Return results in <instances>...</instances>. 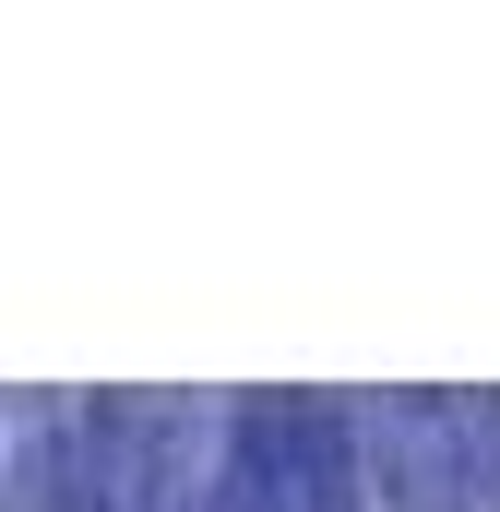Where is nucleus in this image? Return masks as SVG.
<instances>
[{
  "label": "nucleus",
  "instance_id": "obj_1",
  "mask_svg": "<svg viewBox=\"0 0 500 512\" xmlns=\"http://www.w3.org/2000/svg\"><path fill=\"white\" fill-rule=\"evenodd\" d=\"M227 512H370V429L334 393H250L227 417Z\"/></svg>",
  "mask_w": 500,
  "mask_h": 512
},
{
  "label": "nucleus",
  "instance_id": "obj_2",
  "mask_svg": "<svg viewBox=\"0 0 500 512\" xmlns=\"http://www.w3.org/2000/svg\"><path fill=\"white\" fill-rule=\"evenodd\" d=\"M358 429H370V489H381V512H477L465 393H393V405H370Z\"/></svg>",
  "mask_w": 500,
  "mask_h": 512
},
{
  "label": "nucleus",
  "instance_id": "obj_3",
  "mask_svg": "<svg viewBox=\"0 0 500 512\" xmlns=\"http://www.w3.org/2000/svg\"><path fill=\"white\" fill-rule=\"evenodd\" d=\"M465 465H477V512H500V393H465Z\"/></svg>",
  "mask_w": 500,
  "mask_h": 512
}]
</instances>
